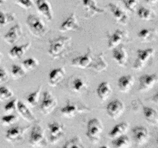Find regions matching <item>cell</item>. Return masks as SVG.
<instances>
[{
    "instance_id": "4316f807",
    "label": "cell",
    "mask_w": 158,
    "mask_h": 148,
    "mask_svg": "<svg viewBox=\"0 0 158 148\" xmlns=\"http://www.w3.org/2000/svg\"><path fill=\"white\" fill-rule=\"evenodd\" d=\"M144 118L150 124L157 126L158 123V113L155 109L149 106H142Z\"/></svg>"
},
{
    "instance_id": "83f0119b",
    "label": "cell",
    "mask_w": 158,
    "mask_h": 148,
    "mask_svg": "<svg viewBox=\"0 0 158 148\" xmlns=\"http://www.w3.org/2000/svg\"><path fill=\"white\" fill-rule=\"evenodd\" d=\"M129 123L127 122H122V123H118V124L115 125L110 131L109 137L110 138L114 139L119 136L125 134V133L127 132V130H129Z\"/></svg>"
},
{
    "instance_id": "9c48e42d",
    "label": "cell",
    "mask_w": 158,
    "mask_h": 148,
    "mask_svg": "<svg viewBox=\"0 0 158 148\" xmlns=\"http://www.w3.org/2000/svg\"><path fill=\"white\" fill-rule=\"evenodd\" d=\"M29 128V126H14L8 129L6 132L5 138L10 143L19 142L23 140V135Z\"/></svg>"
},
{
    "instance_id": "bcb514c9",
    "label": "cell",
    "mask_w": 158,
    "mask_h": 148,
    "mask_svg": "<svg viewBox=\"0 0 158 148\" xmlns=\"http://www.w3.org/2000/svg\"><path fill=\"white\" fill-rule=\"evenodd\" d=\"M1 59H2V54L0 53V62H1Z\"/></svg>"
},
{
    "instance_id": "5b68a950",
    "label": "cell",
    "mask_w": 158,
    "mask_h": 148,
    "mask_svg": "<svg viewBox=\"0 0 158 148\" xmlns=\"http://www.w3.org/2000/svg\"><path fill=\"white\" fill-rule=\"evenodd\" d=\"M44 130L39 123L32 126L29 135V144L32 146H43L46 145Z\"/></svg>"
},
{
    "instance_id": "f546056e",
    "label": "cell",
    "mask_w": 158,
    "mask_h": 148,
    "mask_svg": "<svg viewBox=\"0 0 158 148\" xmlns=\"http://www.w3.org/2000/svg\"><path fill=\"white\" fill-rule=\"evenodd\" d=\"M113 146L117 148H125L131 146V139L125 134L114 138L112 142Z\"/></svg>"
},
{
    "instance_id": "cb8c5ba5",
    "label": "cell",
    "mask_w": 158,
    "mask_h": 148,
    "mask_svg": "<svg viewBox=\"0 0 158 148\" xmlns=\"http://www.w3.org/2000/svg\"><path fill=\"white\" fill-rule=\"evenodd\" d=\"M16 109L18 110L19 113L21 115V117H23V118L24 120H26V121L28 122H35V118L34 117V115L32 114V113L31 112L29 108L23 102L20 101V100H18L17 101V106Z\"/></svg>"
},
{
    "instance_id": "d590c367",
    "label": "cell",
    "mask_w": 158,
    "mask_h": 148,
    "mask_svg": "<svg viewBox=\"0 0 158 148\" xmlns=\"http://www.w3.org/2000/svg\"><path fill=\"white\" fill-rule=\"evenodd\" d=\"M86 87V83L83 79L76 78L72 83V89L74 92H80Z\"/></svg>"
},
{
    "instance_id": "e0dca14e",
    "label": "cell",
    "mask_w": 158,
    "mask_h": 148,
    "mask_svg": "<svg viewBox=\"0 0 158 148\" xmlns=\"http://www.w3.org/2000/svg\"><path fill=\"white\" fill-rule=\"evenodd\" d=\"M127 37V34L124 31L117 29L115 32L111 35H108L107 46L110 49H114V47L117 46L118 45L121 44L122 42Z\"/></svg>"
},
{
    "instance_id": "7a4b0ae2",
    "label": "cell",
    "mask_w": 158,
    "mask_h": 148,
    "mask_svg": "<svg viewBox=\"0 0 158 148\" xmlns=\"http://www.w3.org/2000/svg\"><path fill=\"white\" fill-rule=\"evenodd\" d=\"M103 130V126L98 118H93L88 121L86 136L94 144L100 142V136Z\"/></svg>"
},
{
    "instance_id": "60d3db41",
    "label": "cell",
    "mask_w": 158,
    "mask_h": 148,
    "mask_svg": "<svg viewBox=\"0 0 158 148\" xmlns=\"http://www.w3.org/2000/svg\"><path fill=\"white\" fill-rule=\"evenodd\" d=\"M123 4L130 12H134L137 5V0H121Z\"/></svg>"
},
{
    "instance_id": "d6a6232c",
    "label": "cell",
    "mask_w": 158,
    "mask_h": 148,
    "mask_svg": "<svg viewBox=\"0 0 158 148\" xmlns=\"http://www.w3.org/2000/svg\"><path fill=\"white\" fill-rule=\"evenodd\" d=\"M11 76L15 80L22 78L26 76V70L20 65L13 64L11 67Z\"/></svg>"
},
{
    "instance_id": "f1b7e54d",
    "label": "cell",
    "mask_w": 158,
    "mask_h": 148,
    "mask_svg": "<svg viewBox=\"0 0 158 148\" xmlns=\"http://www.w3.org/2000/svg\"><path fill=\"white\" fill-rule=\"evenodd\" d=\"M157 34V31L156 29H142L137 32V35L140 40L143 42H148L151 41L154 39Z\"/></svg>"
},
{
    "instance_id": "7402d4cb",
    "label": "cell",
    "mask_w": 158,
    "mask_h": 148,
    "mask_svg": "<svg viewBox=\"0 0 158 148\" xmlns=\"http://www.w3.org/2000/svg\"><path fill=\"white\" fill-rule=\"evenodd\" d=\"M82 2L86 13L88 14L86 17H91L95 14H101L105 12L104 9L99 7L94 0H82Z\"/></svg>"
},
{
    "instance_id": "1f68e13d",
    "label": "cell",
    "mask_w": 158,
    "mask_h": 148,
    "mask_svg": "<svg viewBox=\"0 0 158 148\" xmlns=\"http://www.w3.org/2000/svg\"><path fill=\"white\" fill-rule=\"evenodd\" d=\"M42 89V86H40L38 87V89H36L34 92H31L29 95L26 97V102L28 103V104L31 106H36L37 103H38L39 100H40V92H41Z\"/></svg>"
},
{
    "instance_id": "484cf974",
    "label": "cell",
    "mask_w": 158,
    "mask_h": 148,
    "mask_svg": "<svg viewBox=\"0 0 158 148\" xmlns=\"http://www.w3.org/2000/svg\"><path fill=\"white\" fill-rule=\"evenodd\" d=\"M31 46L30 42L25 43L23 45H20V46H14L12 47V49L9 51V56L12 59H20L25 53L26 51L29 49Z\"/></svg>"
},
{
    "instance_id": "f35d334b",
    "label": "cell",
    "mask_w": 158,
    "mask_h": 148,
    "mask_svg": "<svg viewBox=\"0 0 158 148\" xmlns=\"http://www.w3.org/2000/svg\"><path fill=\"white\" fill-rule=\"evenodd\" d=\"M13 96V92L6 86H0V100L4 101V100H10Z\"/></svg>"
},
{
    "instance_id": "603a6c76",
    "label": "cell",
    "mask_w": 158,
    "mask_h": 148,
    "mask_svg": "<svg viewBox=\"0 0 158 148\" xmlns=\"http://www.w3.org/2000/svg\"><path fill=\"white\" fill-rule=\"evenodd\" d=\"M66 71L63 67L52 69L49 73V83L50 86H56L64 78Z\"/></svg>"
},
{
    "instance_id": "ba28073f",
    "label": "cell",
    "mask_w": 158,
    "mask_h": 148,
    "mask_svg": "<svg viewBox=\"0 0 158 148\" xmlns=\"http://www.w3.org/2000/svg\"><path fill=\"white\" fill-rule=\"evenodd\" d=\"M125 106L123 102L118 99H115L111 100L107 105H106V110L107 115L113 120L118 119L122 114L123 113Z\"/></svg>"
},
{
    "instance_id": "ac0fdd59",
    "label": "cell",
    "mask_w": 158,
    "mask_h": 148,
    "mask_svg": "<svg viewBox=\"0 0 158 148\" xmlns=\"http://www.w3.org/2000/svg\"><path fill=\"white\" fill-rule=\"evenodd\" d=\"M108 64L106 63V60L104 59V53L100 52L98 55L96 56L94 58L92 59L90 64L88 66V68L95 72H100L102 71L106 70L107 68Z\"/></svg>"
},
{
    "instance_id": "4fadbf2b",
    "label": "cell",
    "mask_w": 158,
    "mask_h": 148,
    "mask_svg": "<svg viewBox=\"0 0 158 148\" xmlns=\"http://www.w3.org/2000/svg\"><path fill=\"white\" fill-rule=\"evenodd\" d=\"M92 59V50H91V48L88 47L87 52L84 55H81L73 59L71 62V66L80 68V69H86L89 66Z\"/></svg>"
},
{
    "instance_id": "f6af8a7d",
    "label": "cell",
    "mask_w": 158,
    "mask_h": 148,
    "mask_svg": "<svg viewBox=\"0 0 158 148\" xmlns=\"http://www.w3.org/2000/svg\"><path fill=\"white\" fill-rule=\"evenodd\" d=\"M3 3V0H0V5H2Z\"/></svg>"
},
{
    "instance_id": "44dd1931",
    "label": "cell",
    "mask_w": 158,
    "mask_h": 148,
    "mask_svg": "<svg viewBox=\"0 0 158 148\" xmlns=\"http://www.w3.org/2000/svg\"><path fill=\"white\" fill-rule=\"evenodd\" d=\"M134 83V77L132 75H123L118 79L117 86L118 89L122 92H129Z\"/></svg>"
},
{
    "instance_id": "52a82bcc",
    "label": "cell",
    "mask_w": 158,
    "mask_h": 148,
    "mask_svg": "<svg viewBox=\"0 0 158 148\" xmlns=\"http://www.w3.org/2000/svg\"><path fill=\"white\" fill-rule=\"evenodd\" d=\"M57 105L56 99L51 93L50 91H44L43 93L41 104H40V110L43 114H49L54 110Z\"/></svg>"
},
{
    "instance_id": "b9f144b4",
    "label": "cell",
    "mask_w": 158,
    "mask_h": 148,
    "mask_svg": "<svg viewBox=\"0 0 158 148\" xmlns=\"http://www.w3.org/2000/svg\"><path fill=\"white\" fill-rule=\"evenodd\" d=\"M15 3L24 9H30L33 6L32 0H15Z\"/></svg>"
},
{
    "instance_id": "3957f363",
    "label": "cell",
    "mask_w": 158,
    "mask_h": 148,
    "mask_svg": "<svg viewBox=\"0 0 158 148\" xmlns=\"http://www.w3.org/2000/svg\"><path fill=\"white\" fill-rule=\"evenodd\" d=\"M26 25L34 35L42 37L46 32V28L43 22L34 14H30L26 18Z\"/></svg>"
},
{
    "instance_id": "ab89813d",
    "label": "cell",
    "mask_w": 158,
    "mask_h": 148,
    "mask_svg": "<svg viewBox=\"0 0 158 148\" xmlns=\"http://www.w3.org/2000/svg\"><path fill=\"white\" fill-rule=\"evenodd\" d=\"M17 101L18 100L17 99H12L10 100L9 101H8L6 103L4 106V110L7 113L13 112L16 109V106H17Z\"/></svg>"
},
{
    "instance_id": "ee69618b",
    "label": "cell",
    "mask_w": 158,
    "mask_h": 148,
    "mask_svg": "<svg viewBox=\"0 0 158 148\" xmlns=\"http://www.w3.org/2000/svg\"><path fill=\"white\" fill-rule=\"evenodd\" d=\"M147 3L148 4H155L156 2H157V0H145Z\"/></svg>"
},
{
    "instance_id": "7bdbcfd3",
    "label": "cell",
    "mask_w": 158,
    "mask_h": 148,
    "mask_svg": "<svg viewBox=\"0 0 158 148\" xmlns=\"http://www.w3.org/2000/svg\"><path fill=\"white\" fill-rule=\"evenodd\" d=\"M8 73L4 68H0V84L8 81Z\"/></svg>"
},
{
    "instance_id": "2e32d148",
    "label": "cell",
    "mask_w": 158,
    "mask_h": 148,
    "mask_svg": "<svg viewBox=\"0 0 158 148\" xmlns=\"http://www.w3.org/2000/svg\"><path fill=\"white\" fill-rule=\"evenodd\" d=\"M62 32H68V31H77L80 29V26L77 22L76 15L74 12L71 13L63 23L60 27Z\"/></svg>"
},
{
    "instance_id": "74e56055",
    "label": "cell",
    "mask_w": 158,
    "mask_h": 148,
    "mask_svg": "<svg viewBox=\"0 0 158 148\" xmlns=\"http://www.w3.org/2000/svg\"><path fill=\"white\" fill-rule=\"evenodd\" d=\"M15 15L13 13L0 12V26H6L10 22L13 21Z\"/></svg>"
},
{
    "instance_id": "e575fe53",
    "label": "cell",
    "mask_w": 158,
    "mask_h": 148,
    "mask_svg": "<svg viewBox=\"0 0 158 148\" xmlns=\"http://www.w3.org/2000/svg\"><path fill=\"white\" fill-rule=\"evenodd\" d=\"M23 67L26 71H32L38 67V60L35 58H28L23 61Z\"/></svg>"
},
{
    "instance_id": "ffe728a7",
    "label": "cell",
    "mask_w": 158,
    "mask_h": 148,
    "mask_svg": "<svg viewBox=\"0 0 158 148\" xmlns=\"http://www.w3.org/2000/svg\"><path fill=\"white\" fill-rule=\"evenodd\" d=\"M37 10L43 15L48 21L52 20V11L50 4L47 0H35Z\"/></svg>"
},
{
    "instance_id": "30bf717a",
    "label": "cell",
    "mask_w": 158,
    "mask_h": 148,
    "mask_svg": "<svg viewBox=\"0 0 158 148\" xmlns=\"http://www.w3.org/2000/svg\"><path fill=\"white\" fill-rule=\"evenodd\" d=\"M158 80L157 73L144 74L139 78L138 90L140 92H146L154 86Z\"/></svg>"
},
{
    "instance_id": "836d02e7",
    "label": "cell",
    "mask_w": 158,
    "mask_h": 148,
    "mask_svg": "<svg viewBox=\"0 0 158 148\" xmlns=\"http://www.w3.org/2000/svg\"><path fill=\"white\" fill-rule=\"evenodd\" d=\"M64 148H83L84 146L82 143L81 138L79 136H75L72 139L68 140L63 146Z\"/></svg>"
},
{
    "instance_id": "d6986e66",
    "label": "cell",
    "mask_w": 158,
    "mask_h": 148,
    "mask_svg": "<svg viewBox=\"0 0 158 148\" xmlns=\"http://www.w3.org/2000/svg\"><path fill=\"white\" fill-rule=\"evenodd\" d=\"M22 35L21 26L19 23H16L10 28L4 35V40L8 44H14L16 43Z\"/></svg>"
},
{
    "instance_id": "8992f818",
    "label": "cell",
    "mask_w": 158,
    "mask_h": 148,
    "mask_svg": "<svg viewBox=\"0 0 158 148\" xmlns=\"http://www.w3.org/2000/svg\"><path fill=\"white\" fill-rule=\"evenodd\" d=\"M91 109L83 106L79 105L77 103H71L69 100L66 101V103L63 107L61 108V114L66 118H73L75 117L78 113L82 112H89Z\"/></svg>"
},
{
    "instance_id": "4dcf8cb0",
    "label": "cell",
    "mask_w": 158,
    "mask_h": 148,
    "mask_svg": "<svg viewBox=\"0 0 158 148\" xmlns=\"http://www.w3.org/2000/svg\"><path fill=\"white\" fill-rule=\"evenodd\" d=\"M137 15L140 17V18L143 20H151L153 19L155 16L154 11L151 10L148 8L144 7V6H140L137 10Z\"/></svg>"
},
{
    "instance_id": "277c9868",
    "label": "cell",
    "mask_w": 158,
    "mask_h": 148,
    "mask_svg": "<svg viewBox=\"0 0 158 148\" xmlns=\"http://www.w3.org/2000/svg\"><path fill=\"white\" fill-rule=\"evenodd\" d=\"M154 48H148V49H139L137 51V59L133 65V69L134 70H141L146 63L149 61L150 59L154 55Z\"/></svg>"
},
{
    "instance_id": "d4e9b609",
    "label": "cell",
    "mask_w": 158,
    "mask_h": 148,
    "mask_svg": "<svg viewBox=\"0 0 158 148\" xmlns=\"http://www.w3.org/2000/svg\"><path fill=\"white\" fill-rule=\"evenodd\" d=\"M112 92L111 86L108 82H102L98 85L97 94L101 101H106Z\"/></svg>"
},
{
    "instance_id": "5bb4252c",
    "label": "cell",
    "mask_w": 158,
    "mask_h": 148,
    "mask_svg": "<svg viewBox=\"0 0 158 148\" xmlns=\"http://www.w3.org/2000/svg\"><path fill=\"white\" fill-rule=\"evenodd\" d=\"M112 49V57L114 61L120 66H124L128 60V55L124 46L123 44H120Z\"/></svg>"
},
{
    "instance_id": "7c38bea8",
    "label": "cell",
    "mask_w": 158,
    "mask_h": 148,
    "mask_svg": "<svg viewBox=\"0 0 158 148\" xmlns=\"http://www.w3.org/2000/svg\"><path fill=\"white\" fill-rule=\"evenodd\" d=\"M132 134L134 141L140 146L146 143L149 139V131L148 128L143 126H137L133 128Z\"/></svg>"
},
{
    "instance_id": "8fae6325",
    "label": "cell",
    "mask_w": 158,
    "mask_h": 148,
    "mask_svg": "<svg viewBox=\"0 0 158 148\" xmlns=\"http://www.w3.org/2000/svg\"><path fill=\"white\" fill-rule=\"evenodd\" d=\"M49 131V142L51 143H56L61 139L65 132L63 124L58 122L50 123L48 125Z\"/></svg>"
},
{
    "instance_id": "8d00e7d4",
    "label": "cell",
    "mask_w": 158,
    "mask_h": 148,
    "mask_svg": "<svg viewBox=\"0 0 158 148\" xmlns=\"http://www.w3.org/2000/svg\"><path fill=\"white\" fill-rule=\"evenodd\" d=\"M18 116L15 115V114L10 113L2 116L1 118V122L3 126H10V125L15 123L16 121H18Z\"/></svg>"
},
{
    "instance_id": "6da1fadb",
    "label": "cell",
    "mask_w": 158,
    "mask_h": 148,
    "mask_svg": "<svg viewBox=\"0 0 158 148\" xmlns=\"http://www.w3.org/2000/svg\"><path fill=\"white\" fill-rule=\"evenodd\" d=\"M71 39L68 36H58L49 40L48 53L52 59H57L66 53L71 45Z\"/></svg>"
},
{
    "instance_id": "9a60e30c",
    "label": "cell",
    "mask_w": 158,
    "mask_h": 148,
    "mask_svg": "<svg viewBox=\"0 0 158 148\" xmlns=\"http://www.w3.org/2000/svg\"><path fill=\"white\" fill-rule=\"evenodd\" d=\"M108 6H109L110 10L113 16L114 17V18H115L117 23H120L123 26L127 24L129 17H128L127 14L121 8L119 7L117 5L114 4V3H109Z\"/></svg>"
}]
</instances>
